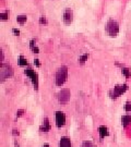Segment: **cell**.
Returning <instances> with one entry per match:
<instances>
[{
  "label": "cell",
  "mask_w": 131,
  "mask_h": 147,
  "mask_svg": "<svg viewBox=\"0 0 131 147\" xmlns=\"http://www.w3.org/2000/svg\"><path fill=\"white\" fill-rule=\"evenodd\" d=\"M68 79V68L66 65H62L61 68L58 69L56 76H55V81H56V85L57 86H62L66 81Z\"/></svg>",
  "instance_id": "1"
},
{
  "label": "cell",
  "mask_w": 131,
  "mask_h": 147,
  "mask_svg": "<svg viewBox=\"0 0 131 147\" xmlns=\"http://www.w3.org/2000/svg\"><path fill=\"white\" fill-rule=\"evenodd\" d=\"M13 75V69L9 64H5L2 63L1 67H0V79L1 82H5L7 79H9Z\"/></svg>",
  "instance_id": "2"
},
{
  "label": "cell",
  "mask_w": 131,
  "mask_h": 147,
  "mask_svg": "<svg viewBox=\"0 0 131 147\" xmlns=\"http://www.w3.org/2000/svg\"><path fill=\"white\" fill-rule=\"evenodd\" d=\"M106 33L110 37H116L119 33V24L114 20H110L106 24Z\"/></svg>",
  "instance_id": "3"
},
{
  "label": "cell",
  "mask_w": 131,
  "mask_h": 147,
  "mask_svg": "<svg viewBox=\"0 0 131 147\" xmlns=\"http://www.w3.org/2000/svg\"><path fill=\"white\" fill-rule=\"evenodd\" d=\"M127 89H128V85L127 84H124V85H117L115 86L113 89H110L109 90V96L110 98H113V99H116V98H118L119 96L124 94L125 92H126Z\"/></svg>",
  "instance_id": "4"
},
{
  "label": "cell",
  "mask_w": 131,
  "mask_h": 147,
  "mask_svg": "<svg viewBox=\"0 0 131 147\" xmlns=\"http://www.w3.org/2000/svg\"><path fill=\"white\" fill-rule=\"evenodd\" d=\"M70 97H71V92H70V89H68V88L61 89L57 94L58 100H59V102L62 104V105L68 102L69 100H70Z\"/></svg>",
  "instance_id": "5"
},
{
  "label": "cell",
  "mask_w": 131,
  "mask_h": 147,
  "mask_svg": "<svg viewBox=\"0 0 131 147\" xmlns=\"http://www.w3.org/2000/svg\"><path fill=\"white\" fill-rule=\"evenodd\" d=\"M24 74H25L27 78L31 79L32 83L34 85V88L38 89V75H37L36 72L32 68H27L25 71H24Z\"/></svg>",
  "instance_id": "6"
},
{
  "label": "cell",
  "mask_w": 131,
  "mask_h": 147,
  "mask_svg": "<svg viewBox=\"0 0 131 147\" xmlns=\"http://www.w3.org/2000/svg\"><path fill=\"white\" fill-rule=\"evenodd\" d=\"M55 119H56V125L58 127H62L66 124V116L62 111H57L55 115Z\"/></svg>",
  "instance_id": "7"
},
{
  "label": "cell",
  "mask_w": 131,
  "mask_h": 147,
  "mask_svg": "<svg viewBox=\"0 0 131 147\" xmlns=\"http://www.w3.org/2000/svg\"><path fill=\"white\" fill-rule=\"evenodd\" d=\"M73 21V12L71 9H66L64 12H63V22L66 24H71Z\"/></svg>",
  "instance_id": "8"
},
{
  "label": "cell",
  "mask_w": 131,
  "mask_h": 147,
  "mask_svg": "<svg viewBox=\"0 0 131 147\" xmlns=\"http://www.w3.org/2000/svg\"><path fill=\"white\" fill-rule=\"evenodd\" d=\"M59 147H71V141L67 136H62L59 142Z\"/></svg>",
  "instance_id": "9"
},
{
  "label": "cell",
  "mask_w": 131,
  "mask_h": 147,
  "mask_svg": "<svg viewBox=\"0 0 131 147\" xmlns=\"http://www.w3.org/2000/svg\"><path fill=\"white\" fill-rule=\"evenodd\" d=\"M39 130L42 132H48L50 130V123H49V120H48V118H45L44 120H43V123L41 127H39Z\"/></svg>",
  "instance_id": "10"
},
{
  "label": "cell",
  "mask_w": 131,
  "mask_h": 147,
  "mask_svg": "<svg viewBox=\"0 0 131 147\" xmlns=\"http://www.w3.org/2000/svg\"><path fill=\"white\" fill-rule=\"evenodd\" d=\"M98 134H100V138H104V137L108 136V135H109V132H108V129H107V126L100 125V127H98Z\"/></svg>",
  "instance_id": "11"
},
{
  "label": "cell",
  "mask_w": 131,
  "mask_h": 147,
  "mask_svg": "<svg viewBox=\"0 0 131 147\" xmlns=\"http://www.w3.org/2000/svg\"><path fill=\"white\" fill-rule=\"evenodd\" d=\"M121 123H122L124 127H127L129 124H131V116H129V115L122 116V118H121Z\"/></svg>",
  "instance_id": "12"
},
{
  "label": "cell",
  "mask_w": 131,
  "mask_h": 147,
  "mask_svg": "<svg viewBox=\"0 0 131 147\" xmlns=\"http://www.w3.org/2000/svg\"><path fill=\"white\" fill-rule=\"evenodd\" d=\"M27 20V16H16V21L18 23H20V24H24Z\"/></svg>",
  "instance_id": "13"
},
{
  "label": "cell",
  "mask_w": 131,
  "mask_h": 147,
  "mask_svg": "<svg viewBox=\"0 0 131 147\" xmlns=\"http://www.w3.org/2000/svg\"><path fill=\"white\" fill-rule=\"evenodd\" d=\"M30 47H31L33 53H39V49L36 47V45H35V42H34V40H31V42H30Z\"/></svg>",
  "instance_id": "14"
},
{
  "label": "cell",
  "mask_w": 131,
  "mask_h": 147,
  "mask_svg": "<svg viewBox=\"0 0 131 147\" xmlns=\"http://www.w3.org/2000/svg\"><path fill=\"white\" fill-rule=\"evenodd\" d=\"M89 59V53H84V55H82L81 57H80V59H79V62L81 63V64H84L85 63V61Z\"/></svg>",
  "instance_id": "15"
},
{
  "label": "cell",
  "mask_w": 131,
  "mask_h": 147,
  "mask_svg": "<svg viewBox=\"0 0 131 147\" xmlns=\"http://www.w3.org/2000/svg\"><path fill=\"white\" fill-rule=\"evenodd\" d=\"M19 64H20L21 67H25L26 64H27V60H26V59L24 58L22 55L19 57Z\"/></svg>",
  "instance_id": "16"
},
{
  "label": "cell",
  "mask_w": 131,
  "mask_h": 147,
  "mask_svg": "<svg viewBox=\"0 0 131 147\" xmlns=\"http://www.w3.org/2000/svg\"><path fill=\"white\" fill-rule=\"evenodd\" d=\"M121 72H122V74H124L126 78H129V76L131 75L130 70H129L128 68H124V67H122V68H121Z\"/></svg>",
  "instance_id": "17"
},
{
  "label": "cell",
  "mask_w": 131,
  "mask_h": 147,
  "mask_svg": "<svg viewBox=\"0 0 131 147\" xmlns=\"http://www.w3.org/2000/svg\"><path fill=\"white\" fill-rule=\"evenodd\" d=\"M81 147H95V146L92 142H90V141H85V142L82 143V146Z\"/></svg>",
  "instance_id": "18"
},
{
  "label": "cell",
  "mask_w": 131,
  "mask_h": 147,
  "mask_svg": "<svg viewBox=\"0 0 131 147\" xmlns=\"http://www.w3.org/2000/svg\"><path fill=\"white\" fill-rule=\"evenodd\" d=\"M0 18H1V20H2V21H7V20H8V18H9V13H8V12H3V13H1Z\"/></svg>",
  "instance_id": "19"
},
{
  "label": "cell",
  "mask_w": 131,
  "mask_h": 147,
  "mask_svg": "<svg viewBox=\"0 0 131 147\" xmlns=\"http://www.w3.org/2000/svg\"><path fill=\"white\" fill-rule=\"evenodd\" d=\"M125 110L131 112V102L130 101H127L126 105H125Z\"/></svg>",
  "instance_id": "20"
},
{
  "label": "cell",
  "mask_w": 131,
  "mask_h": 147,
  "mask_svg": "<svg viewBox=\"0 0 131 147\" xmlns=\"http://www.w3.org/2000/svg\"><path fill=\"white\" fill-rule=\"evenodd\" d=\"M39 23H41V24H46V23H47L46 19H45V16H41V19H39Z\"/></svg>",
  "instance_id": "21"
},
{
  "label": "cell",
  "mask_w": 131,
  "mask_h": 147,
  "mask_svg": "<svg viewBox=\"0 0 131 147\" xmlns=\"http://www.w3.org/2000/svg\"><path fill=\"white\" fill-rule=\"evenodd\" d=\"M12 32H13V34H14L16 36H19V35H20V31H19V30H16V28H13Z\"/></svg>",
  "instance_id": "22"
},
{
  "label": "cell",
  "mask_w": 131,
  "mask_h": 147,
  "mask_svg": "<svg viewBox=\"0 0 131 147\" xmlns=\"http://www.w3.org/2000/svg\"><path fill=\"white\" fill-rule=\"evenodd\" d=\"M12 134H13V135H19L20 132H19V130H16V129H14V130L12 131Z\"/></svg>",
  "instance_id": "23"
},
{
  "label": "cell",
  "mask_w": 131,
  "mask_h": 147,
  "mask_svg": "<svg viewBox=\"0 0 131 147\" xmlns=\"http://www.w3.org/2000/svg\"><path fill=\"white\" fill-rule=\"evenodd\" d=\"M23 112H24L23 110H19L18 112H16V116H18V117H21L22 115H23Z\"/></svg>",
  "instance_id": "24"
},
{
  "label": "cell",
  "mask_w": 131,
  "mask_h": 147,
  "mask_svg": "<svg viewBox=\"0 0 131 147\" xmlns=\"http://www.w3.org/2000/svg\"><path fill=\"white\" fill-rule=\"evenodd\" d=\"M34 63L36 64L37 67H39V65H41V63H39V60H38V59H35V60H34Z\"/></svg>",
  "instance_id": "25"
},
{
  "label": "cell",
  "mask_w": 131,
  "mask_h": 147,
  "mask_svg": "<svg viewBox=\"0 0 131 147\" xmlns=\"http://www.w3.org/2000/svg\"><path fill=\"white\" fill-rule=\"evenodd\" d=\"M43 147H49V145H48V144H45V145H43Z\"/></svg>",
  "instance_id": "26"
},
{
  "label": "cell",
  "mask_w": 131,
  "mask_h": 147,
  "mask_svg": "<svg viewBox=\"0 0 131 147\" xmlns=\"http://www.w3.org/2000/svg\"><path fill=\"white\" fill-rule=\"evenodd\" d=\"M16 147H20V146H19V144H18L16 142Z\"/></svg>",
  "instance_id": "27"
}]
</instances>
